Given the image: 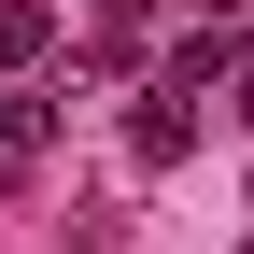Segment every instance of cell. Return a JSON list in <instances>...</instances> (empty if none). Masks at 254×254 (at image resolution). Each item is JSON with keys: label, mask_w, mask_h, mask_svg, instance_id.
<instances>
[{"label": "cell", "mask_w": 254, "mask_h": 254, "mask_svg": "<svg viewBox=\"0 0 254 254\" xmlns=\"http://www.w3.org/2000/svg\"><path fill=\"white\" fill-rule=\"evenodd\" d=\"M127 155H141V170H184V155H198V99H184V85H155V99L127 113Z\"/></svg>", "instance_id": "1"}, {"label": "cell", "mask_w": 254, "mask_h": 254, "mask_svg": "<svg viewBox=\"0 0 254 254\" xmlns=\"http://www.w3.org/2000/svg\"><path fill=\"white\" fill-rule=\"evenodd\" d=\"M43 43H57L43 0H0V71H43Z\"/></svg>", "instance_id": "2"}, {"label": "cell", "mask_w": 254, "mask_h": 254, "mask_svg": "<svg viewBox=\"0 0 254 254\" xmlns=\"http://www.w3.org/2000/svg\"><path fill=\"white\" fill-rule=\"evenodd\" d=\"M226 113H240V127H254V57H240V71H226Z\"/></svg>", "instance_id": "3"}, {"label": "cell", "mask_w": 254, "mask_h": 254, "mask_svg": "<svg viewBox=\"0 0 254 254\" xmlns=\"http://www.w3.org/2000/svg\"><path fill=\"white\" fill-rule=\"evenodd\" d=\"M240 254H254V240H240Z\"/></svg>", "instance_id": "4"}]
</instances>
